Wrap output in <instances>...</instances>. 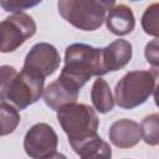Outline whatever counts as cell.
Listing matches in <instances>:
<instances>
[{"label": "cell", "instance_id": "cell-2", "mask_svg": "<svg viewBox=\"0 0 159 159\" xmlns=\"http://www.w3.org/2000/svg\"><path fill=\"white\" fill-rule=\"evenodd\" d=\"M108 73L103 60V48L87 43H72L65 51V66L61 75L73 81L80 88L93 76Z\"/></svg>", "mask_w": 159, "mask_h": 159}, {"label": "cell", "instance_id": "cell-10", "mask_svg": "<svg viewBox=\"0 0 159 159\" xmlns=\"http://www.w3.org/2000/svg\"><path fill=\"white\" fill-rule=\"evenodd\" d=\"M108 135L111 143L120 149L132 148L143 139L140 125L135 120L128 118L116 120L111 125Z\"/></svg>", "mask_w": 159, "mask_h": 159}, {"label": "cell", "instance_id": "cell-19", "mask_svg": "<svg viewBox=\"0 0 159 159\" xmlns=\"http://www.w3.org/2000/svg\"><path fill=\"white\" fill-rule=\"evenodd\" d=\"M144 56L152 67H159V37H155L145 45Z\"/></svg>", "mask_w": 159, "mask_h": 159}, {"label": "cell", "instance_id": "cell-16", "mask_svg": "<svg viewBox=\"0 0 159 159\" xmlns=\"http://www.w3.org/2000/svg\"><path fill=\"white\" fill-rule=\"evenodd\" d=\"M142 138L149 145L159 144V113H152L144 117L140 123Z\"/></svg>", "mask_w": 159, "mask_h": 159}, {"label": "cell", "instance_id": "cell-14", "mask_svg": "<svg viewBox=\"0 0 159 159\" xmlns=\"http://www.w3.org/2000/svg\"><path fill=\"white\" fill-rule=\"evenodd\" d=\"M91 101L93 107L99 113H108L114 107V98L112 96L109 84L106 80L98 77L94 80L91 88Z\"/></svg>", "mask_w": 159, "mask_h": 159}, {"label": "cell", "instance_id": "cell-12", "mask_svg": "<svg viewBox=\"0 0 159 159\" xmlns=\"http://www.w3.org/2000/svg\"><path fill=\"white\" fill-rule=\"evenodd\" d=\"M132 43L127 40L118 39L103 48L104 66L108 72H114L129 63L132 60Z\"/></svg>", "mask_w": 159, "mask_h": 159}, {"label": "cell", "instance_id": "cell-8", "mask_svg": "<svg viewBox=\"0 0 159 159\" xmlns=\"http://www.w3.org/2000/svg\"><path fill=\"white\" fill-rule=\"evenodd\" d=\"M61 62L57 48L47 42H39L27 52L22 68L30 70L46 78L56 72Z\"/></svg>", "mask_w": 159, "mask_h": 159}, {"label": "cell", "instance_id": "cell-13", "mask_svg": "<svg viewBox=\"0 0 159 159\" xmlns=\"http://www.w3.org/2000/svg\"><path fill=\"white\" fill-rule=\"evenodd\" d=\"M73 152L81 158H111L112 150L107 142H104L98 134H94L71 147Z\"/></svg>", "mask_w": 159, "mask_h": 159}, {"label": "cell", "instance_id": "cell-7", "mask_svg": "<svg viewBox=\"0 0 159 159\" xmlns=\"http://www.w3.org/2000/svg\"><path fill=\"white\" fill-rule=\"evenodd\" d=\"M36 32L35 20L24 12H14L1 22V52H12L17 50L27 39Z\"/></svg>", "mask_w": 159, "mask_h": 159}, {"label": "cell", "instance_id": "cell-15", "mask_svg": "<svg viewBox=\"0 0 159 159\" xmlns=\"http://www.w3.org/2000/svg\"><path fill=\"white\" fill-rule=\"evenodd\" d=\"M0 114H1V135H7L12 133L17 124L20 123V114L17 108L14 104L7 103L6 101H1L0 104Z\"/></svg>", "mask_w": 159, "mask_h": 159}, {"label": "cell", "instance_id": "cell-9", "mask_svg": "<svg viewBox=\"0 0 159 159\" xmlns=\"http://www.w3.org/2000/svg\"><path fill=\"white\" fill-rule=\"evenodd\" d=\"M80 87L70 78L60 75L58 78L51 82L43 91L45 103L53 111H58L61 107L76 102L80 93Z\"/></svg>", "mask_w": 159, "mask_h": 159}, {"label": "cell", "instance_id": "cell-3", "mask_svg": "<svg viewBox=\"0 0 159 159\" xmlns=\"http://www.w3.org/2000/svg\"><path fill=\"white\" fill-rule=\"evenodd\" d=\"M116 4V0H58L57 9L60 15L82 31H94L99 29L106 12Z\"/></svg>", "mask_w": 159, "mask_h": 159}, {"label": "cell", "instance_id": "cell-11", "mask_svg": "<svg viewBox=\"0 0 159 159\" xmlns=\"http://www.w3.org/2000/svg\"><path fill=\"white\" fill-rule=\"evenodd\" d=\"M106 26L107 29L117 35L124 36L130 34L135 27V19L132 9L124 4L113 6L106 15Z\"/></svg>", "mask_w": 159, "mask_h": 159}, {"label": "cell", "instance_id": "cell-5", "mask_svg": "<svg viewBox=\"0 0 159 159\" xmlns=\"http://www.w3.org/2000/svg\"><path fill=\"white\" fill-rule=\"evenodd\" d=\"M155 87V76L153 71H130L127 72L116 84L114 101L123 109H133L153 94Z\"/></svg>", "mask_w": 159, "mask_h": 159}, {"label": "cell", "instance_id": "cell-1", "mask_svg": "<svg viewBox=\"0 0 159 159\" xmlns=\"http://www.w3.org/2000/svg\"><path fill=\"white\" fill-rule=\"evenodd\" d=\"M1 101H7L17 109H25L43 96L45 78L40 75L22 68L17 72L12 66L4 65L0 68Z\"/></svg>", "mask_w": 159, "mask_h": 159}, {"label": "cell", "instance_id": "cell-20", "mask_svg": "<svg viewBox=\"0 0 159 159\" xmlns=\"http://www.w3.org/2000/svg\"><path fill=\"white\" fill-rule=\"evenodd\" d=\"M152 71L155 76V87L153 91V96H154V102L159 108V67H153Z\"/></svg>", "mask_w": 159, "mask_h": 159}, {"label": "cell", "instance_id": "cell-4", "mask_svg": "<svg viewBox=\"0 0 159 159\" xmlns=\"http://www.w3.org/2000/svg\"><path fill=\"white\" fill-rule=\"evenodd\" d=\"M57 120L68 138L70 145H75L94 134L99 119L94 109L84 103L72 102L57 111Z\"/></svg>", "mask_w": 159, "mask_h": 159}, {"label": "cell", "instance_id": "cell-21", "mask_svg": "<svg viewBox=\"0 0 159 159\" xmlns=\"http://www.w3.org/2000/svg\"><path fill=\"white\" fill-rule=\"evenodd\" d=\"M130 1H139V0H130Z\"/></svg>", "mask_w": 159, "mask_h": 159}, {"label": "cell", "instance_id": "cell-17", "mask_svg": "<svg viewBox=\"0 0 159 159\" xmlns=\"http://www.w3.org/2000/svg\"><path fill=\"white\" fill-rule=\"evenodd\" d=\"M140 24L147 35L159 37V2L152 4L145 9Z\"/></svg>", "mask_w": 159, "mask_h": 159}, {"label": "cell", "instance_id": "cell-6", "mask_svg": "<svg viewBox=\"0 0 159 159\" xmlns=\"http://www.w3.org/2000/svg\"><path fill=\"white\" fill-rule=\"evenodd\" d=\"M57 144L58 137L53 128L47 123L34 124L26 132L24 138V149L26 154L34 159L58 157Z\"/></svg>", "mask_w": 159, "mask_h": 159}, {"label": "cell", "instance_id": "cell-18", "mask_svg": "<svg viewBox=\"0 0 159 159\" xmlns=\"http://www.w3.org/2000/svg\"><path fill=\"white\" fill-rule=\"evenodd\" d=\"M42 0H1V7L7 12H22L39 5Z\"/></svg>", "mask_w": 159, "mask_h": 159}]
</instances>
